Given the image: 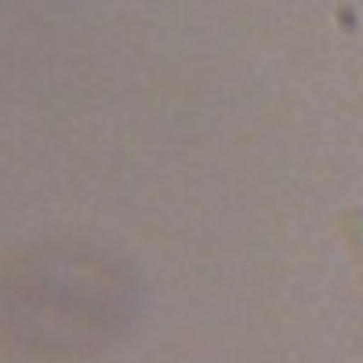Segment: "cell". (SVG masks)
I'll list each match as a JSON object with an SVG mask.
<instances>
[{
    "instance_id": "1",
    "label": "cell",
    "mask_w": 363,
    "mask_h": 363,
    "mask_svg": "<svg viewBox=\"0 0 363 363\" xmlns=\"http://www.w3.org/2000/svg\"><path fill=\"white\" fill-rule=\"evenodd\" d=\"M345 233L352 240V247L359 255V269H363V211H349L345 215Z\"/></svg>"
}]
</instances>
